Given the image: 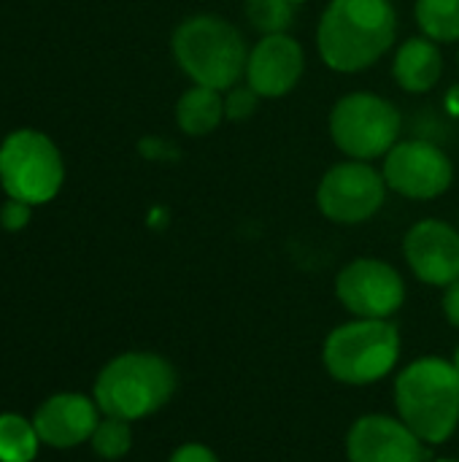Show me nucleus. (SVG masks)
<instances>
[{
    "label": "nucleus",
    "instance_id": "1",
    "mask_svg": "<svg viewBox=\"0 0 459 462\" xmlns=\"http://www.w3.org/2000/svg\"><path fill=\"white\" fill-rule=\"evenodd\" d=\"M398 14L390 0H330L317 27L322 62L335 73L376 65L395 43Z\"/></svg>",
    "mask_w": 459,
    "mask_h": 462
},
{
    "label": "nucleus",
    "instance_id": "2",
    "mask_svg": "<svg viewBox=\"0 0 459 462\" xmlns=\"http://www.w3.org/2000/svg\"><path fill=\"white\" fill-rule=\"evenodd\" d=\"M173 60L181 73L200 87L227 92L246 73L249 46L241 30L216 14L187 16L170 38Z\"/></svg>",
    "mask_w": 459,
    "mask_h": 462
},
{
    "label": "nucleus",
    "instance_id": "3",
    "mask_svg": "<svg viewBox=\"0 0 459 462\" xmlns=\"http://www.w3.org/2000/svg\"><path fill=\"white\" fill-rule=\"evenodd\" d=\"M400 420L425 441L444 444L459 425V371L452 360L422 357L395 382Z\"/></svg>",
    "mask_w": 459,
    "mask_h": 462
},
{
    "label": "nucleus",
    "instance_id": "4",
    "mask_svg": "<svg viewBox=\"0 0 459 462\" xmlns=\"http://www.w3.org/2000/svg\"><path fill=\"white\" fill-rule=\"evenodd\" d=\"M176 393V368L154 352H124L95 379L92 398L106 417L127 422L160 411Z\"/></svg>",
    "mask_w": 459,
    "mask_h": 462
},
{
    "label": "nucleus",
    "instance_id": "5",
    "mask_svg": "<svg viewBox=\"0 0 459 462\" xmlns=\"http://www.w3.org/2000/svg\"><path fill=\"white\" fill-rule=\"evenodd\" d=\"M400 357V333L390 319H352L338 325L322 349L327 374L352 387L381 382Z\"/></svg>",
    "mask_w": 459,
    "mask_h": 462
},
{
    "label": "nucleus",
    "instance_id": "6",
    "mask_svg": "<svg viewBox=\"0 0 459 462\" xmlns=\"http://www.w3.org/2000/svg\"><path fill=\"white\" fill-rule=\"evenodd\" d=\"M65 184V160L60 146L41 130L19 127L0 143V187L5 198L30 206L51 203Z\"/></svg>",
    "mask_w": 459,
    "mask_h": 462
},
{
    "label": "nucleus",
    "instance_id": "7",
    "mask_svg": "<svg viewBox=\"0 0 459 462\" xmlns=\"http://www.w3.org/2000/svg\"><path fill=\"white\" fill-rule=\"evenodd\" d=\"M398 106L373 92H349L330 111V138L349 160L384 157L400 138Z\"/></svg>",
    "mask_w": 459,
    "mask_h": 462
},
{
    "label": "nucleus",
    "instance_id": "8",
    "mask_svg": "<svg viewBox=\"0 0 459 462\" xmlns=\"http://www.w3.org/2000/svg\"><path fill=\"white\" fill-rule=\"evenodd\" d=\"M387 181L365 160H346L325 171L317 187L322 217L335 225H360L379 214L387 198Z\"/></svg>",
    "mask_w": 459,
    "mask_h": 462
},
{
    "label": "nucleus",
    "instance_id": "9",
    "mask_svg": "<svg viewBox=\"0 0 459 462\" xmlns=\"http://www.w3.org/2000/svg\"><path fill=\"white\" fill-rule=\"evenodd\" d=\"M381 176L392 192L409 200H436L452 187L454 165L438 143L409 138L384 154Z\"/></svg>",
    "mask_w": 459,
    "mask_h": 462
},
{
    "label": "nucleus",
    "instance_id": "10",
    "mask_svg": "<svg viewBox=\"0 0 459 462\" xmlns=\"http://www.w3.org/2000/svg\"><path fill=\"white\" fill-rule=\"evenodd\" d=\"M335 295L360 319H390L406 300V282L390 263L357 257L341 268Z\"/></svg>",
    "mask_w": 459,
    "mask_h": 462
},
{
    "label": "nucleus",
    "instance_id": "11",
    "mask_svg": "<svg viewBox=\"0 0 459 462\" xmlns=\"http://www.w3.org/2000/svg\"><path fill=\"white\" fill-rule=\"evenodd\" d=\"M349 462H427V444L403 422L387 414L360 417L346 436Z\"/></svg>",
    "mask_w": 459,
    "mask_h": 462
},
{
    "label": "nucleus",
    "instance_id": "12",
    "mask_svg": "<svg viewBox=\"0 0 459 462\" xmlns=\"http://www.w3.org/2000/svg\"><path fill=\"white\" fill-rule=\"evenodd\" d=\"M306 73V51L289 32L262 35L246 60V84L260 97H284L289 95Z\"/></svg>",
    "mask_w": 459,
    "mask_h": 462
},
{
    "label": "nucleus",
    "instance_id": "13",
    "mask_svg": "<svg viewBox=\"0 0 459 462\" xmlns=\"http://www.w3.org/2000/svg\"><path fill=\"white\" fill-rule=\"evenodd\" d=\"M403 254L414 276L433 287L459 279V230L441 219L417 222L403 238Z\"/></svg>",
    "mask_w": 459,
    "mask_h": 462
},
{
    "label": "nucleus",
    "instance_id": "14",
    "mask_svg": "<svg viewBox=\"0 0 459 462\" xmlns=\"http://www.w3.org/2000/svg\"><path fill=\"white\" fill-rule=\"evenodd\" d=\"M97 411L100 409L95 398H87L78 393H60V395L46 398L38 406L32 425L38 430L41 444L51 449H73L92 439L100 422Z\"/></svg>",
    "mask_w": 459,
    "mask_h": 462
},
{
    "label": "nucleus",
    "instance_id": "15",
    "mask_svg": "<svg viewBox=\"0 0 459 462\" xmlns=\"http://www.w3.org/2000/svg\"><path fill=\"white\" fill-rule=\"evenodd\" d=\"M444 73V54L438 43L427 35L409 38L398 46L392 60V76L395 81L414 95L430 92Z\"/></svg>",
    "mask_w": 459,
    "mask_h": 462
},
{
    "label": "nucleus",
    "instance_id": "16",
    "mask_svg": "<svg viewBox=\"0 0 459 462\" xmlns=\"http://www.w3.org/2000/svg\"><path fill=\"white\" fill-rule=\"evenodd\" d=\"M225 116V95L211 87H189L176 103V125L187 135H211Z\"/></svg>",
    "mask_w": 459,
    "mask_h": 462
},
{
    "label": "nucleus",
    "instance_id": "17",
    "mask_svg": "<svg viewBox=\"0 0 459 462\" xmlns=\"http://www.w3.org/2000/svg\"><path fill=\"white\" fill-rule=\"evenodd\" d=\"M417 24L436 43L459 41V0H417Z\"/></svg>",
    "mask_w": 459,
    "mask_h": 462
},
{
    "label": "nucleus",
    "instance_id": "18",
    "mask_svg": "<svg viewBox=\"0 0 459 462\" xmlns=\"http://www.w3.org/2000/svg\"><path fill=\"white\" fill-rule=\"evenodd\" d=\"M41 439L30 420L19 414H0V462H32Z\"/></svg>",
    "mask_w": 459,
    "mask_h": 462
},
{
    "label": "nucleus",
    "instance_id": "19",
    "mask_svg": "<svg viewBox=\"0 0 459 462\" xmlns=\"http://www.w3.org/2000/svg\"><path fill=\"white\" fill-rule=\"evenodd\" d=\"M249 24L260 35L287 32L295 24L298 0H246L243 3Z\"/></svg>",
    "mask_w": 459,
    "mask_h": 462
},
{
    "label": "nucleus",
    "instance_id": "20",
    "mask_svg": "<svg viewBox=\"0 0 459 462\" xmlns=\"http://www.w3.org/2000/svg\"><path fill=\"white\" fill-rule=\"evenodd\" d=\"M92 452L103 460H119L130 452L133 447V428L127 420H119V417H106L97 422L92 439Z\"/></svg>",
    "mask_w": 459,
    "mask_h": 462
},
{
    "label": "nucleus",
    "instance_id": "21",
    "mask_svg": "<svg viewBox=\"0 0 459 462\" xmlns=\"http://www.w3.org/2000/svg\"><path fill=\"white\" fill-rule=\"evenodd\" d=\"M257 100H260V95H257L249 84H243V87L235 84V87H230L227 95H225V116L233 119V122L246 119V116L254 114Z\"/></svg>",
    "mask_w": 459,
    "mask_h": 462
},
{
    "label": "nucleus",
    "instance_id": "22",
    "mask_svg": "<svg viewBox=\"0 0 459 462\" xmlns=\"http://www.w3.org/2000/svg\"><path fill=\"white\" fill-rule=\"evenodd\" d=\"M32 217V206L16 198H5V203L0 206V227L5 233H19L30 225Z\"/></svg>",
    "mask_w": 459,
    "mask_h": 462
},
{
    "label": "nucleus",
    "instance_id": "23",
    "mask_svg": "<svg viewBox=\"0 0 459 462\" xmlns=\"http://www.w3.org/2000/svg\"><path fill=\"white\" fill-rule=\"evenodd\" d=\"M168 462H219L216 457V452L214 449H208L206 444H184V447H179L173 455H170V460Z\"/></svg>",
    "mask_w": 459,
    "mask_h": 462
},
{
    "label": "nucleus",
    "instance_id": "24",
    "mask_svg": "<svg viewBox=\"0 0 459 462\" xmlns=\"http://www.w3.org/2000/svg\"><path fill=\"white\" fill-rule=\"evenodd\" d=\"M444 314L452 328H459V279L452 282L444 292Z\"/></svg>",
    "mask_w": 459,
    "mask_h": 462
},
{
    "label": "nucleus",
    "instance_id": "25",
    "mask_svg": "<svg viewBox=\"0 0 459 462\" xmlns=\"http://www.w3.org/2000/svg\"><path fill=\"white\" fill-rule=\"evenodd\" d=\"M449 108H452L454 114H459V84L449 92Z\"/></svg>",
    "mask_w": 459,
    "mask_h": 462
},
{
    "label": "nucleus",
    "instance_id": "26",
    "mask_svg": "<svg viewBox=\"0 0 459 462\" xmlns=\"http://www.w3.org/2000/svg\"><path fill=\"white\" fill-rule=\"evenodd\" d=\"M452 363H454V368L459 371V346H457V352H454V360H452Z\"/></svg>",
    "mask_w": 459,
    "mask_h": 462
},
{
    "label": "nucleus",
    "instance_id": "27",
    "mask_svg": "<svg viewBox=\"0 0 459 462\" xmlns=\"http://www.w3.org/2000/svg\"><path fill=\"white\" fill-rule=\"evenodd\" d=\"M430 462H459V460H452V457H441V460H430Z\"/></svg>",
    "mask_w": 459,
    "mask_h": 462
}]
</instances>
